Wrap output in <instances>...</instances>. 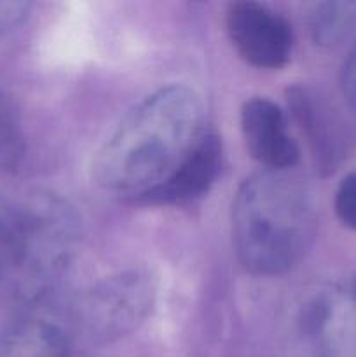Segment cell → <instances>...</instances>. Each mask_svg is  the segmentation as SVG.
Listing matches in <instances>:
<instances>
[{"mask_svg":"<svg viewBox=\"0 0 356 357\" xmlns=\"http://www.w3.org/2000/svg\"><path fill=\"white\" fill-rule=\"evenodd\" d=\"M30 3L20 0H0V35L20 26L30 13Z\"/></svg>","mask_w":356,"mask_h":357,"instance_id":"9a60e30c","label":"cell"},{"mask_svg":"<svg viewBox=\"0 0 356 357\" xmlns=\"http://www.w3.org/2000/svg\"><path fill=\"white\" fill-rule=\"evenodd\" d=\"M335 215L342 225L356 232V173L342 178L334 197Z\"/></svg>","mask_w":356,"mask_h":357,"instance_id":"5bb4252c","label":"cell"},{"mask_svg":"<svg viewBox=\"0 0 356 357\" xmlns=\"http://www.w3.org/2000/svg\"><path fill=\"white\" fill-rule=\"evenodd\" d=\"M73 342L66 310L40 307L9 328L0 340V357H68Z\"/></svg>","mask_w":356,"mask_h":357,"instance_id":"9c48e42d","label":"cell"},{"mask_svg":"<svg viewBox=\"0 0 356 357\" xmlns=\"http://www.w3.org/2000/svg\"><path fill=\"white\" fill-rule=\"evenodd\" d=\"M316 234L313 201L288 171L262 169L248 176L232 202V239L237 258L255 275L292 271Z\"/></svg>","mask_w":356,"mask_h":357,"instance_id":"7a4b0ae2","label":"cell"},{"mask_svg":"<svg viewBox=\"0 0 356 357\" xmlns=\"http://www.w3.org/2000/svg\"><path fill=\"white\" fill-rule=\"evenodd\" d=\"M349 288H351V291H353V295L356 296V278L353 279V282H351V286H349Z\"/></svg>","mask_w":356,"mask_h":357,"instance_id":"e0dca14e","label":"cell"},{"mask_svg":"<svg viewBox=\"0 0 356 357\" xmlns=\"http://www.w3.org/2000/svg\"><path fill=\"white\" fill-rule=\"evenodd\" d=\"M342 93L349 107L356 112V44L342 66Z\"/></svg>","mask_w":356,"mask_h":357,"instance_id":"2e32d148","label":"cell"},{"mask_svg":"<svg viewBox=\"0 0 356 357\" xmlns=\"http://www.w3.org/2000/svg\"><path fill=\"white\" fill-rule=\"evenodd\" d=\"M24 142L13 101L0 91V167H13L23 155Z\"/></svg>","mask_w":356,"mask_h":357,"instance_id":"4fadbf2b","label":"cell"},{"mask_svg":"<svg viewBox=\"0 0 356 357\" xmlns=\"http://www.w3.org/2000/svg\"><path fill=\"white\" fill-rule=\"evenodd\" d=\"M241 131L248 152L264 169L288 171L299 162L300 149L290 135L285 112L274 101L248 100L241 108Z\"/></svg>","mask_w":356,"mask_h":357,"instance_id":"52a82bcc","label":"cell"},{"mask_svg":"<svg viewBox=\"0 0 356 357\" xmlns=\"http://www.w3.org/2000/svg\"><path fill=\"white\" fill-rule=\"evenodd\" d=\"M205 108L191 87L171 84L122 117L93 160V180L108 194L142 202L164 183L205 132Z\"/></svg>","mask_w":356,"mask_h":357,"instance_id":"6da1fadb","label":"cell"},{"mask_svg":"<svg viewBox=\"0 0 356 357\" xmlns=\"http://www.w3.org/2000/svg\"><path fill=\"white\" fill-rule=\"evenodd\" d=\"M225 26L234 49L248 65L278 70L288 63L293 30L278 10L253 0L232 2L227 7Z\"/></svg>","mask_w":356,"mask_h":357,"instance_id":"8992f818","label":"cell"},{"mask_svg":"<svg viewBox=\"0 0 356 357\" xmlns=\"http://www.w3.org/2000/svg\"><path fill=\"white\" fill-rule=\"evenodd\" d=\"M290 108L293 117L300 124L302 131H306L307 138L313 143L314 152L320 157L321 166H330L334 160V145H332L328 122L320 114V107L314 103V96L302 87H293L288 93Z\"/></svg>","mask_w":356,"mask_h":357,"instance_id":"30bf717a","label":"cell"},{"mask_svg":"<svg viewBox=\"0 0 356 357\" xmlns=\"http://www.w3.org/2000/svg\"><path fill=\"white\" fill-rule=\"evenodd\" d=\"M295 357H356V296L351 288L309 291L293 324Z\"/></svg>","mask_w":356,"mask_h":357,"instance_id":"5b68a950","label":"cell"},{"mask_svg":"<svg viewBox=\"0 0 356 357\" xmlns=\"http://www.w3.org/2000/svg\"><path fill=\"white\" fill-rule=\"evenodd\" d=\"M311 33L316 44L334 47L356 30V2H323L311 13Z\"/></svg>","mask_w":356,"mask_h":357,"instance_id":"8fae6325","label":"cell"},{"mask_svg":"<svg viewBox=\"0 0 356 357\" xmlns=\"http://www.w3.org/2000/svg\"><path fill=\"white\" fill-rule=\"evenodd\" d=\"M24 237L13 284L23 296L40 300L68 268L79 243V216L61 197L40 194L23 204Z\"/></svg>","mask_w":356,"mask_h":357,"instance_id":"3957f363","label":"cell"},{"mask_svg":"<svg viewBox=\"0 0 356 357\" xmlns=\"http://www.w3.org/2000/svg\"><path fill=\"white\" fill-rule=\"evenodd\" d=\"M220 167L222 142L216 132L208 129L178 169L140 204L180 206L198 201L213 187L218 178Z\"/></svg>","mask_w":356,"mask_h":357,"instance_id":"ba28073f","label":"cell"},{"mask_svg":"<svg viewBox=\"0 0 356 357\" xmlns=\"http://www.w3.org/2000/svg\"><path fill=\"white\" fill-rule=\"evenodd\" d=\"M156 296V279L145 268L100 279L66 309L73 340L101 345L133 333L150 316Z\"/></svg>","mask_w":356,"mask_h":357,"instance_id":"277c9868","label":"cell"},{"mask_svg":"<svg viewBox=\"0 0 356 357\" xmlns=\"http://www.w3.org/2000/svg\"><path fill=\"white\" fill-rule=\"evenodd\" d=\"M23 237V204H14L0 195V281H13L20 265Z\"/></svg>","mask_w":356,"mask_h":357,"instance_id":"7c38bea8","label":"cell"}]
</instances>
